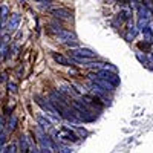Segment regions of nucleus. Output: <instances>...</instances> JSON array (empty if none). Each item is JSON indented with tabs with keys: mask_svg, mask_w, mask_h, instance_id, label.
<instances>
[{
	"mask_svg": "<svg viewBox=\"0 0 153 153\" xmlns=\"http://www.w3.org/2000/svg\"><path fill=\"white\" fill-rule=\"evenodd\" d=\"M95 75L98 76V78L107 81L109 84H112L113 87H117L120 84V76H118V74L115 72V71H110V69H98L95 72Z\"/></svg>",
	"mask_w": 153,
	"mask_h": 153,
	"instance_id": "1",
	"label": "nucleus"
},
{
	"mask_svg": "<svg viewBox=\"0 0 153 153\" xmlns=\"http://www.w3.org/2000/svg\"><path fill=\"white\" fill-rule=\"evenodd\" d=\"M34 100H35V103L38 104V106H40L45 112H46V115H48V117H51V118H52V120H55V121H60V115L57 113V110L52 107V104H51L49 103V101H46L45 98H42V97H38V95H35L34 97Z\"/></svg>",
	"mask_w": 153,
	"mask_h": 153,
	"instance_id": "2",
	"label": "nucleus"
},
{
	"mask_svg": "<svg viewBox=\"0 0 153 153\" xmlns=\"http://www.w3.org/2000/svg\"><path fill=\"white\" fill-rule=\"evenodd\" d=\"M54 136L58 139V141H66V143H76L78 141V135H76L74 130L68 129V127H63V129H60V130H55Z\"/></svg>",
	"mask_w": 153,
	"mask_h": 153,
	"instance_id": "3",
	"label": "nucleus"
},
{
	"mask_svg": "<svg viewBox=\"0 0 153 153\" xmlns=\"http://www.w3.org/2000/svg\"><path fill=\"white\" fill-rule=\"evenodd\" d=\"M54 31H55V34H57V37L60 38L61 42H65V43H71V42H76V37H75V34L74 32H71V31H68V29H63V28H54Z\"/></svg>",
	"mask_w": 153,
	"mask_h": 153,
	"instance_id": "4",
	"label": "nucleus"
},
{
	"mask_svg": "<svg viewBox=\"0 0 153 153\" xmlns=\"http://www.w3.org/2000/svg\"><path fill=\"white\" fill-rule=\"evenodd\" d=\"M19 146H20V153H29L32 150V141L26 135L19 136Z\"/></svg>",
	"mask_w": 153,
	"mask_h": 153,
	"instance_id": "5",
	"label": "nucleus"
},
{
	"mask_svg": "<svg viewBox=\"0 0 153 153\" xmlns=\"http://www.w3.org/2000/svg\"><path fill=\"white\" fill-rule=\"evenodd\" d=\"M83 101L87 104V106H91V107H94V109H97L98 112L103 109V104H101V101H100V98L95 95H84L83 97Z\"/></svg>",
	"mask_w": 153,
	"mask_h": 153,
	"instance_id": "6",
	"label": "nucleus"
},
{
	"mask_svg": "<svg viewBox=\"0 0 153 153\" xmlns=\"http://www.w3.org/2000/svg\"><path fill=\"white\" fill-rule=\"evenodd\" d=\"M51 14L58 19H71L74 12L69 8H54V9H51Z\"/></svg>",
	"mask_w": 153,
	"mask_h": 153,
	"instance_id": "7",
	"label": "nucleus"
},
{
	"mask_svg": "<svg viewBox=\"0 0 153 153\" xmlns=\"http://www.w3.org/2000/svg\"><path fill=\"white\" fill-rule=\"evenodd\" d=\"M20 20H22V17H20V14H11L9 17H8V23H6V28L9 29V31H14V29H17L19 28V25H20Z\"/></svg>",
	"mask_w": 153,
	"mask_h": 153,
	"instance_id": "8",
	"label": "nucleus"
},
{
	"mask_svg": "<svg viewBox=\"0 0 153 153\" xmlns=\"http://www.w3.org/2000/svg\"><path fill=\"white\" fill-rule=\"evenodd\" d=\"M35 120H37L38 126H40L42 129H45V130L52 127V121H51L46 115H43V113H37V115H35Z\"/></svg>",
	"mask_w": 153,
	"mask_h": 153,
	"instance_id": "9",
	"label": "nucleus"
},
{
	"mask_svg": "<svg viewBox=\"0 0 153 153\" xmlns=\"http://www.w3.org/2000/svg\"><path fill=\"white\" fill-rule=\"evenodd\" d=\"M52 57H54V60L58 63V65H61V66H71V65H72V60H69L68 57H65L63 54H57V52H54Z\"/></svg>",
	"mask_w": 153,
	"mask_h": 153,
	"instance_id": "10",
	"label": "nucleus"
},
{
	"mask_svg": "<svg viewBox=\"0 0 153 153\" xmlns=\"http://www.w3.org/2000/svg\"><path fill=\"white\" fill-rule=\"evenodd\" d=\"M141 32H143V35L147 38V40L153 42V40H152V38H153V28L150 26L149 23H147V25H144V26L141 28Z\"/></svg>",
	"mask_w": 153,
	"mask_h": 153,
	"instance_id": "11",
	"label": "nucleus"
},
{
	"mask_svg": "<svg viewBox=\"0 0 153 153\" xmlns=\"http://www.w3.org/2000/svg\"><path fill=\"white\" fill-rule=\"evenodd\" d=\"M16 127H17V117L16 115H11V118H9V121L6 124V132H12Z\"/></svg>",
	"mask_w": 153,
	"mask_h": 153,
	"instance_id": "12",
	"label": "nucleus"
},
{
	"mask_svg": "<svg viewBox=\"0 0 153 153\" xmlns=\"http://www.w3.org/2000/svg\"><path fill=\"white\" fill-rule=\"evenodd\" d=\"M9 17V8L6 5H0V20H6Z\"/></svg>",
	"mask_w": 153,
	"mask_h": 153,
	"instance_id": "13",
	"label": "nucleus"
},
{
	"mask_svg": "<svg viewBox=\"0 0 153 153\" xmlns=\"http://www.w3.org/2000/svg\"><path fill=\"white\" fill-rule=\"evenodd\" d=\"M9 52V48L6 43H0V57H2V60H6V55Z\"/></svg>",
	"mask_w": 153,
	"mask_h": 153,
	"instance_id": "14",
	"label": "nucleus"
},
{
	"mask_svg": "<svg viewBox=\"0 0 153 153\" xmlns=\"http://www.w3.org/2000/svg\"><path fill=\"white\" fill-rule=\"evenodd\" d=\"M136 34H138V31H136L133 26H130V28H129V31H127V35H126V38H127L129 42H132L133 38L136 37Z\"/></svg>",
	"mask_w": 153,
	"mask_h": 153,
	"instance_id": "15",
	"label": "nucleus"
},
{
	"mask_svg": "<svg viewBox=\"0 0 153 153\" xmlns=\"http://www.w3.org/2000/svg\"><path fill=\"white\" fill-rule=\"evenodd\" d=\"M2 153H17L16 144H9V146H6V147L2 150Z\"/></svg>",
	"mask_w": 153,
	"mask_h": 153,
	"instance_id": "16",
	"label": "nucleus"
},
{
	"mask_svg": "<svg viewBox=\"0 0 153 153\" xmlns=\"http://www.w3.org/2000/svg\"><path fill=\"white\" fill-rule=\"evenodd\" d=\"M8 91L11 94H17V86L12 83V81H8Z\"/></svg>",
	"mask_w": 153,
	"mask_h": 153,
	"instance_id": "17",
	"label": "nucleus"
},
{
	"mask_svg": "<svg viewBox=\"0 0 153 153\" xmlns=\"http://www.w3.org/2000/svg\"><path fill=\"white\" fill-rule=\"evenodd\" d=\"M6 133H8L6 130H0V147H2L6 141Z\"/></svg>",
	"mask_w": 153,
	"mask_h": 153,
	"instance_id": "18",
	"label": "nucleus"
},
{
	"mask_svg": "<svg viewBox=\"0 0 153 153\" xmlns=\"http://www.w3.org/2000/svg\"><path fill=\"white\" fill-rule=\"evenodd\" d=\"M58 153H72V150L69 147H65V146H60L58 144Z\"/></svg>",
	"mask_w": 153,
	"mask_h": 153,
	"instance_id": "19",
	"label": "nucleus"
},
{
	"mask_svg": "<svg viewBox=\"0 0 153 153\" xmlns=\"http://www.w3.org/2000/svg\"><path fill=\"white\" fill-rule=\"evenodd\" d=\"M136 58H138L139 61H141L143 65H144V63H146V65H147V63H149V60H147L146 57H143V55H141V52H136Z\"/></svg>",
	"mask_w": 153,
	"mask_h": 153,
	"instance_id": "20",
	"label": "nucleus"
},
{
	"mask_svg": "<svg viewBox=\"0 0 153 153\" xmlns=\"http://www.w3.org/2000/svg\"><path fill=\"white\" fill-rule=\"evenodd\" d=\"M76 132H78L80 135H83V136H86V135H87V132H86L84 129H76Z\"/></svg>",
	"mask_w": 153,
	"mask_h": 153,
	"instance_id": "21",
	"label": "nucleus"
},
{
	"mask_svg": "<svg viewBox=\"0 0 153 153\" xmlns=\"http://www.w3.org/2000/svg\"><path fill=\"white\" fill-rule=\"evenodd\" d=\"M40 153H52V152H51V149H45V147H42V149H40Z\"/></svg>",
	"mask_w": 153,
	"mask_h": 153,
	"instance_id": "22",
	"label": "nucleus"
},
{
	"mask_svg": "<svg viewBox=\"0 0 153 153\" xmlns=\"http://www.w3.org/2000/svg\"><path fill=\"white\" fill-rule=\"evenodd\" d=\"M35 2L42 3V5H43V3H46V5H48V3H51V0H35Z\"/></svg>",
	"mask_w": 153,
	"mask_h": 153,
	"instance_id": "23",
	"label": "nucleus"
},
{
	"mask_svg": "<svg viewBox=\"0 0 153 153\" xmlns=\"http://www.w3.org/2000/svg\"><path fill=\"white\" fill-rule=\"evenodd\" d=\"M6 80V74H2V76H0V81H5Z\"/></svg>",
	"mask_w": 153,
	"mask_h": 153,
	"instance_id": "24",
	"label": "nucleus"
},
{
	"mask_svg": "<svg viewBox=\"0 0 153 153\" xmlns=\"http://www.w3.org/2000/svg\"><path fill=\"white\" fill-rule=\"evenodd\" d=\"M152 69H153V68H152Z\"/></svg>",
	"mask_w": 153,
	"mask_h": 153,
	"instance_id": "25",
	"label": "nucleus"
}]
</instances>
